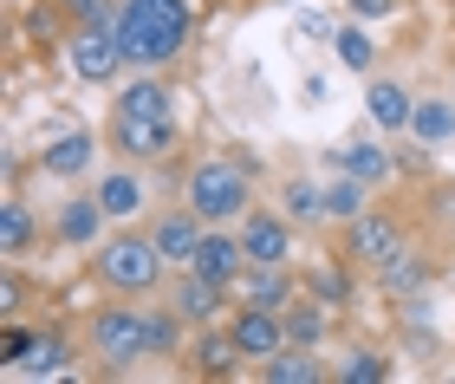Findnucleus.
Returning <instances> with one entry per match:
<instances>
[{
    "instance_id": "obj_19",
    "label": "nucleus",
    "mask_w": 455,
    "mask_h": 384,
    "mask_svg": "<svg viewBox=\"0 0 455 384\" xmlns=\"http://www.w3.org/2000/svg\"><path fill=\"white\" fill-rule=\"evenodd\" d=\"M39 241H46V221H39V209L20 189L0 196V260H27Z\"/></svg>"
},
{
    "instance_id": "obj_26",
    "label": "nucleus",
    "mask_w": 455,
    "mask_h": 384,
    "mask_svg": "<svg viewBox=\"0 0 455 384\" xmlns=\"http://www.w3.org/2000/svg\"><path fill=\"white\" fill-rule=\"evenodd\" d=\"M280 319H286V346H319L325 352V339H332V307H325V300H313V293H293L280 307Z\"/></svg>"
},
{
    "instance_id": "obj_37",
    "label": "nucleus",
    "mask_w": 455,
    "mask_h": 384,
    "mask_svg": "<svg viewBox=\"0 0 455 384\" xmlns=\"http://www.w3.org/2000/svg\"><path fill=\"white\" fill-rule=\"evenodd\" d=\"M72 27H117V0H66Z\"/></svg>"
},
{
    "instance_id": "obj_31",
    "label": "nucleus",
    "mask_w": 455,
    "mask_h": 384,
    "mask_svg": "<svg viewBox=\"0 0 455 384\" xmlns=\"http://www.w3.org/2000/svg\"><path fill=\"white\" fill-rule=\"evenodd\" d=\"M390 378V358L378 346H345L332 358V384H384Z\"/></svg>"
},
{
    "instance_id": "obj_8",
    "label": "nucleus",
    "mask_w": 455,
    "mask_h": 384,
    "mask_svg": "<svg viewBox=\"0 0 455 384\" xmlns=\"http://www.w3.org/2000/svg\"><path fill=\"white\" fill-rule=\"evenodd\" d=\"M156 300H170V307L189 319V326H221V319L235 313V287H228V280L196 274V268H176V274H170V287H163Z\"/></svg>"
},
{
    "instance_id": "obj_1",
    "label": "nucleus",
    "mask_w": 455,
    "mask_h": 384,
    "mask_svg": "<svg viewBox=\"0 0 455 384\" xmlns=\"http://www.w3.org/2000/svg\"><path fill=\"white\" fill-rule=\"evenodd\" d=\"M117 39L131 72H170L196 39V0H117Z\"/></svg>"
},
{
    "instance_id": "obj_17",
    "label": "nucleus",
    "mask_w": 455,
    "mask_h": 384,
    "mask_svg": "<svg viewBox=\"0 0 455 384\" xmlns=\"http://www.w3.org/2000/svg\"><path fill=\"white\" fill-rule=\"evenodd\" d=\"M306 287V280L293 274V260H247V274L235 280V300H247V307H286Z\"/></svg>"
},
{
    "instance_id": "obj_23",
    "label": "nucleus",
    "mask_w": 455,
    "mask_h": 384,
    "mask_svg": "<svg viewBox=\"0 0 455 384\" xmlns=\"http://www.w3.org/2000/svg\"><path fill=\"white\" fill-rule=\"evenodd\" d=\"M78 352H85V339H72V332H59V326H52V332L39 326V339H33V352L20 358V372H13V378H33V384H39V378H66Z\"/></svg>"
},
{
    "instance_id": "obj_11",
    "label": "nucleus",
    "mask_w": 455,
    "mask_h": 384,
    "mask_svg": "<svg viewBox=\"0 0 455 384\" xmlns=\"http://www.w3.org/2000/svg\"><path fill=\"white\" fill-rule=\"evenodd\" d=\"M98 202H105V215L117 221V228H124V221H143V215H150V176H143V164H124V156H111V164L105 170H98Z\"/></svg>"
},
{
    "instance_id": "obj_10",
    "label": "nucleus",
    "mask_w": 455,
    "mask_h": 384,
    "mask_svg": "<svg viewBox=\"0 0 455 384\" xmlns=\"http://www.w3.org/2000/svg\"><path fill=\"white\" fill-rule=\"evenodd\" d=\"M111 228H117V221L105 215L98 189H72L66 202H59V215H52V241H59V248H72V254H92Z\"/></svg>"
},
{
    "instance_id": "obj_3",
    "label": "nucleus",
    "mask_w": 455,
    "mask_h": 384,
    "mask_svg": "<svg viewBox=\"0 0 455 384\" xmlns=\"http://www.w3.org/2000/svg\"><path fill=\"white\" fill-rule=\"evenodd\" d=\"M170 274H176V268L156 254L150 228H137V221L111 228V235L92 248V280H98L105 293H117V300H156L163 287H170Z\"/></svg>"
},
{
    "instance_id": "obj_12",
    "label": "nucleus",
    "mask_w": 455,
    "mask_h": 384,
    "mask_svg": "<svg viewBox=\"0 0 455 384\" xmlns=\"http://www.w3.org/2000/svg\"><path fill=\"white\" fill-rule=\"evenodd\" d=\"M325 170H345V176H358V183H390L397 176V156H390V144H384V131L371 137V131H351V137H339L332 150H325Z\"/></svg>"
},
{
    "instance_id": "obj_28",
    "label": "nucleus",
    "mask_w": 455,
    "mask_h": 384,
    "mask_svg": "<svg viewBox=\"0 0 455 384\" xmlns=\"http://www.w3.org/2000/svg\"><path fill=\"white\" fill-rule=\"evenodd\" d=\"M254 378L260 384H325L332 365L319 358V346H286V352L267 358V365H254Z\"/></svg>"
},
{
    "instance_id": "obj_29",
    "label": "nucleus",
    "mask_w": 455,
    "mask_h": 384,
    "mask_svg": "<svg viewBox=\"0 0 455 384\" xmlns=\"http://www.w3.org/2000/svg\"><path fill=\"white\" fill-rule=\"evenodd\" d=\"M306 293H313V300H325L332 313H345L351 300H358V268H351L345 254H339V260H325V268H313V274H306Z\"/></svg>"
},
{
    "instance_id": "obj_5",
    "label": "nucleus",
    "mask_w": 455,
    "mask_h": 384,
    "mask_svg": "<svg viewBox=\"0 0 455 384\" xmlns=\"http://www.w3.org/2000/svg\"><path fill=\"white\" fill-rule=\"evenodd\" d=\"M176 144H182V124H176V117H117V111H111V124H105V150L124 156V164H143V170L170 164Z\"/></svg>"
},
{
    "instance_id": "obj_39",
    "label": "nucleus",
    "mask_w": 455,
    "mask_h": 384,
    "mask_svg": "<svg viewBox=\"0 0 455 384\" xmlns=\"http://www.w3.org/2000/svg\"><path fill=\"white\" fill-rule=\"evenodd\" d=\"M449 85H455V59H449Z\"/></svg>"
},
{
    "instance_id": "obj_38",
    "label": "nucleus",
    "mask_w": 455,
    "mask_h": 384,
    "mask_svg": "<svg viewBox=\"0 0 455 384\" xmlns=\"http://www.w3.org/2000/svg\"><path fill=\"white\" fill-rule=\"evenodd\" d=\"M351 20H403V0H345Z\"/></svg>"
},
{
    "instance_id": "obj_15",
    "label": "nucleus",
    "mask_w": 455,
    "mask_h": 384,
    "mask_svg": "<svg viewBox=\"0 0 455 384\" xmlns=\"http://www.w3.org/2000/svg\"><path fill=\"white\" fill-rule=\"evenodd\" d=\"M202 235H209V221H202L189 202H170V209L150 215V241H156V254L170 260V268H189L196 248H202Z\"/></svg>"
},
{
    "instance_id": "obj_2",
    "label": "nucleus",
    "mask_w": 455,
    "mask_h": 384,
    "mask_svg": "<svg viewBox=\"0 0 455 384\" xmlns=\"http://www.w3.org/2000/svg\"><path fill=\"white\" fill-rule=\"evenodd\" d=\"M254 176H260V156H241V150L196 156V164L182 170V202H189L209 228H235V221L254 209Z\"/></svg>"
},
{
    "instance_id": "obj_16",
    "label": "nucleus",
    "mask_w": 455,
    "mask_h": 384,
    "mask_svg": "<svg viewBox=\"0 0 455 384\" xmlns=\"http://www.w3.org/2000/svg\"><path fill=\"white\" fill-rule=\"evenodd\" d=\"M235 228H241L247 260H293V254H299V228H293L280 209H260V202H254V209H247Z\"/></svg>"
},
{
    "instance_id": "obj_32",
    "label": "nucleus",
    "mask_w": 455,
    "mask_h": 384,
    "mask_svg": "<svg viewBox=\"0 0 455 384\" xmlns=\"http://www.w3.org/2000/svg\"><path fill=\"white\" fill-rule=\"evenodd\" d=\"M20 27H27L33 46H59V27H72V13H66V0H33L20 13Z\"/></svg>"
},
{
    "instance_id": "obj_7",
    "label": "nucleus",
    "mask_w": 455,
    "mask_h": 384,
    "mask_svg": "<svg viewBox=\"0 0 455 384\" xmlns=\"http://www.w3.org/2000/svg\"><path fill=\"white\" fill-rule=\"evenodd\" d=\"M397 248H410V235H403V215H390V209H364L358 221H345V228H339V254L358 274H378Z\"/></svg>"
},
{
    "instance_id": "obj_14",
    "label": "nucleus",
    "mask_w": 455,
    "mask_h": 384,
    "mask_svg": "<svg viewBox=\"0 0 455 384\" xmlns=\"http://www.w3.org/2000/svg\"><path fill=\"white\" fill-rule=\"evenodd\" d=\"M228 332H235V346H241L247 365H267L274 352H286V319H280L274 307H247V300H235Z\"/></svg>"
},
{
    "instance_id": "obj_6",
    "label": "nucleus",
    "mask_w": 455,
    "mask_h": 384,
    "mask_svg": "<svg viewBox=\"0 0 455 384\" xmlns=\"http://www.w3.org/2000/svg\"><path fill=\"white\" fill-rule=\"evenodd\" d=\"M59 52H66V72L78 78V85H117V78L131 72L117 27H72Z\"/></svg>"
},
{
    "instance_id": "obj_4",
    "label": "nucleus",
    "mask_w": 455,
    "mask_h": 384,
    "mask_svg": "<svg viewBox=\"0 0 455 384\" xmlns=\"http://www.w3.org/2000/svg\"><path fill=\"white\" fill-rule=\"evenodd\" d=\"M85 358L98 372H111V378H131L143 358H150V346H143V307L137 300H117L111 293V307H98L85 319Z\"/></svg>"
},
{
    "instance_id": "obj_24",
    "label": "nucleus",
    "mask_w": 455,
    "mask_h": 384,
    "mask_svg": "<svg viewBox=\"0 0 455 384\" xmlns=\"http://www.w3.org/2000/svg\"><path fill=\"white\" fill-rule=\"evenodd\" d=\"M196 274H209V280H235L247 274V248H241V228H209L202 235V248H196V260H189Z\"/></svg>"
},
{
    "instance_id": "obj_9",
    "label": "nucleus",
    "mask_w": 455,
    "mask_h": 384,
    "mask_svg": "<svg viewBox=\"0 0 455 384\" xmlns=\"http://www.w3.org/2000/svg\"><path fill=\"white\" fill-rule=\"evenodd\" d=\"M98 150H105V137L85 131V124H66L59 137H46L39 144V176H52V183H85V176H98Z\"/></svg>"
},
{
    "instance_id": "obj_35",
    "label": "nucleus",
    "mask_w": 455,
    "mask_h": 384,
    "mask_svg": "<svg viewBox=\"0 0 455 384\" xmlns=\"http://www.w3.org/2000/svg\"><path fill=\"white\" fill-rule=\"evenodd\" d=\"M332 33H339V20L319 13V7H306V13L293 20V39H299V46H306V39H313V46H332Z\"/></svg>"
},
{
    "instance_id": "obj_13",
    "label": "nucleus",
    "mask_w": 455,
    "mask_h": 384,
    "mask_svg": "<svg viewBox=\"0 0 455 384\" xmlns=\"http://www.w3.org/2000/svg\"><path fill=\"white\" fill-rule=\"evenodd\" d=\"M364 117H371V131H384V137H410L417 92H410L397 72H371L364 78Z\"/></svg>"
},
{
    "instance_id": "obj_36",
    "label": "nucleus",
    "mask_w": 455,
    "mask_h": 384,
    "mask_svg": "<svg viewBox=\"0 0 455 384\" xmlns=\"http://www.w3.org/2000/svg\"><path fill=\"white\" fill-rule=\"evenodd\" d=\"M390 156H397V176H429V144H417V137H397V144H390Z\"/></svg>"
},
{
    "instance_id": "obj_18",
    "label": "nucleus",
    "mask_w": 455,
    "mask_h": 384,
    "mask_svg": "<svg viewBox=\"0 0 455 384\" xmlns=\"http://www.w3.org/2000/svg\"><path fill=\"white\" fill-rule=\"evenodd\" d=\"M429 280H436L429 254H423V248H397L378 274H371V287H378L384 300H397V307H410V300H423V293H429Z\"/></svg>"
},
{
    "instance_id": "obj_25",
    "label": "nucleus",
    "mask_w": 455,
    "mask_h": 384,
    "mask_svg": "<svg viewBox=\"0 0 455 384\" xmlns=\"http://www.w3.org/2000/svg\"><path fill=\"white\" fill-rule=\"evenodd\" d=\"M332 59H339L351 78H371V72L384 66V46L371 39V20H351V13L339 20V33H332Z\"/></svg>"
},
{
    "instance_id": "obj_30",
    "label": "nucleus",
    "mask_w": 455,
    "mask_h": 384,
    "mask_svg": "<svg viewBox=\"0 0 455 384\" xmlns=\"http://www.w3.org/2000/svg\"><path fill=\"white\" fill-rule=\"evenodd\" d=\"M364 209H371V183H358V176H345V170L325 176V215H332V228L358 221Z\"/></svg>"
},
{
    "instance_id": "obj_34",
    "label": "nucleus",
    "mask_w": 455,
    "mask_h": 384,
    "mask_svg": "<svg viewBox=\"0 0 455 384\" xmlns=\"http://www.w3.org/2000/svg\"><path fill=\"white\" fill-rule=\"evenodd\" d=\"M27 313V274H20V260L0 268V319H20Z\"/></svg>"
},
{
    "instance_id": "obj_27",
    "label": "nucleus",
    "mask_w": 455,
    "mask_h": 384,
    "mask_svg": "<svg viewBox=\"0 0 455 384\" xmlns=\"http://www.w3.org/2000/svg\"><path fill=\"white\" fill-rule=\"evenodd\" d=\"M410 137L429 150L455 144V85L449 92H417V117H410Z\"/></svg>"
},
{
    "instance_id": "obj_21",
    "label": "nucleus",
    "mask_w": 455,
    "mask_h": 384,
    "mask_svg": "<svg viewBox=\"0 0 455 384\" xmlns=\"http://www.w3.org/2000/svg\"><path fill=\"white\" fill-rule=\"evenodd\" d=\"M241 346H235V332H228V319L221 326H196V339H189V372H202V378H241Z\"/></svg>"
},
{
    "instance_id": "obj_22",
    "label": "nucleus",
    "mask_w": 455,
    "mask_h": 384,
    "mask_svg": "<svg viewBox=\"0 0 455 384\" xmlns=\"http://www.w3.org/2000/svg\"><path fill=\"white\" fill-rule=\"evenodd\" d=\"M274 209L293 221V228H325V183H313L306 170H293V176H280V189H274Z\"/></svg>"
},
{
    "instance_id": "obj_20",
    "label": "nucleus",
    "mask_w": 455,
    "mask_h": 384,
    "mask_svg": "<svg viewBox=\"0 0 455 384\" xmlns=\"http://www.w3.org/2000/svg\"><path fill=\"white\" fill-rule=\"evenodd\" d=\"M111 111L117 117H176V92H170V78H163V72H131L117 85Z\"/></svg>"
},
{
    "instance_id": "obj_33",
    "label": "nucleus",
    "mask_w": 455,
    "mask_h": 384,
    "mask_svg": "<svg viewBox=\"0 0 455 384\" xmlns=\"http://www.w3.org/2000/svg\"><path fill=\"white\" fill-rule=\"evenodd\" d=\"M33 339H39V332L27 326V319H0V372H7V378L20 372V358L33 352Z\"/></svg>"
}]
</instances>
